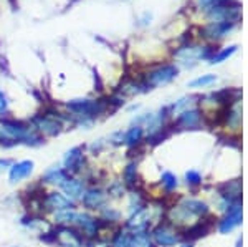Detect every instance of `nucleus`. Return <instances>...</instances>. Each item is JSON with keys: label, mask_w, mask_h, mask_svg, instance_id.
Wrapping results in <instances>:
<instances>
[{"label": "nucleus", "mask_w": 248, "mask_h": 247, "mask_svg": "<svg viewBox=\"0 0 248 247\" xmlns=\"http://www.w3.org/2000/svg\"><path fill=\"white\" fill-rule=\"evenodd\" d=\"M0 145L3 148H14L18 145L37 148V146L45 145V139L35 133L29 121L2 118L0 119Z\"/></svg>", "instance_id": "nucleus-1"}, {"label": "nucleus", "mask_w": 248, "mask_h": 247, "mask_svg": "<svg viewBox=\"0 0 248 247\" xmlns=\"http://www.w3.org/2000/svg\"><path fill=\"white\" fill-rule=\"evenodd\" d=\"M66 119L68 116H62L57 111H43V113H38L33 118H30L29 123L35 133L45 139L58 136L65 130Z\"/></svg>", "instance_id": "nucleus-2"}, {"label": "nucleus", "mask_w": 248, "mask_h": 247, "mask_svg": "<svg viewBox=\"0 0 248 247\" xmlns=\"http://www.w3.org/2000/svg\"><path fill=\"white\" fill-rule=\"evenodd\" d=\"M207 213H209V208L205 202L199 199H182L169 211V219L172 224H184V222H189V219L202 217Z\"/></svg>", "instance_id": "nucleus-3"}, {"label": "nucleus", "mask_w": 248, "mask_h": 247, "mask_svg": "<svg viewBox=\"0 0 248 247\" xmlns=\"http://www.w3.org/2000/svg\"><path fill=\"white\" fill-rule=\"evenodd\" d=\"M62 168L71 176H85L90 169V156L85 145H77L63 154Z\"/></svg>", "instance_id": "nucleus-4"}, {"label": "nucleus", "mask_w": 248, "mask_h": 247, "mask_svg": "<svg viewBox=\"0 0 248 247\" xmlns=\"http://www.w3.org/2000/svg\"><path fill=\"white\" fill-rule=\"evenodd\" d=\"M106 204H109V199H108V194L103 184H88L81 201L78 202V206H81L83 211H88V213L93 214H98Z\"/></svg>", "instance_id": "nucleus-5"}, {"label": "nucleus", "mask_w": 248, "mask_h": 247, "mask_svg": "<svg viewBox=\"0 0 248 247\" xmlns=\"http://www.w3.org/2000/svg\"><path fill=\"white\" fill-rule=\"evenodd\" d=\"M179 68L175 65H162L159 68L153 70L151 73H147L146 80H144V88H155V86H161V85H167L170 83L172 80L177 77Z\"/></svg>", "instance_id": "nucleus-6"}, {"label": "nucleus", "mask_w": 248, "mask_h": 247, "mask_svg": "<svg viewBox=\"0 0 248 247\" xmlns=\"http://www.w3.org/2000/svg\"><path fill=\"white\" fill-rule=\"evenodd\" d=\"M154 246L157 247H175L181 241V236L175 229H172L169 224H157L149 232Z\"/></svg>", "instance_id": "nucleus-7"}, {"label": "nucleus", "mask_w": 248, "mask_h": 247, "mask_svg": "<svg viewBox=\"0 0 248 247\" xmlns=\"http://www.w3.org/2000/svg\"><path fill=\"white\" fill-rule=\"evenodd\" d=\"M88 188V181L83 176H68L65 181L62 182V186H60V191H62L63 194L71 199L73 202H78L81 201L83 194H85V191Z\"/></svg>", "instance_id": "nucleus-8"}, {"label": "nucleus", "mask_w": 248, "mask_h": 247, "mask_svg": "<svg viewBox=\"0 0 248 247\" xmlns=\"http://www.w3.org/2000/svg\"><path fill=\"white\" fill-rule=\"evenodd\" d=\"M35 171V161L33 159H20V161H14L7 171V178L12 186H17L29 179Z\"/></svg>", "instance_id": "nucleus-9"}, {"label": "nucleus", "mask_w": 248, "mask_h": 247, "mask_svg": "<svg viewBox=\"0 0 248 247\" xmlns=\"http://www.w3.org/2000/svg\"><path fill=\"white\" fill-rule=\"evenodd\" d=\"M68 176L70 174L62 168V165H53L43 171V174L40 176L38 184L45 189H58Z\"/></svg>", "instance_id": "nucleus-10"}, {"label": "nucleus", "mask_w": 248, "mask_h": 247, "mask_svg": "<svg viewBox=\"0 0 248 247\" xmlns=\"http://www.w3.org/2000/svg\"><path fill=\"white\" fill-rule=\"evenodd\" d=\"M131 237H133V232L129 229H126L124 226H118L108 237V241H109V247H129Z\"/></svg>", "instance_id": "nucleus-11"}, {"label": "nucleus", "mask_w": 248, "mask_h": 247, "mask_svg": "<svg viewBox=\"0 0 248 247\" xmlns=\"http://www.w3.org/2000/svg\"><path fill=\"white\" fill-rule=\"evenodd\" d=\"M240 222H242V209H240V206H233V208L229 211V216L223 219V221H220L218 231L222 234H227V232H230L235 226H238Z\"/></svg>", "instance_id": "nucleus-12"}, {"label": "nucleus", "mask_w": 248, "mask_h": 247, "mask_svg": "<svg viewBox=\"0 0 248 247\" xmlns=\"http://www.w3.org/2000/svg\"><path fill=\"white\" fill-rule=\"evenodd\" d=\"M233 25L235 23H232V22H214L212 25H209L203 30V33H205V37L214 38V40L222 38V37H225V35H229V32H232Z\"/></svg>", "instance_id": "nucleus-13"}, {"label": "nucleus", "mask_w": 248, "mask_h": 247, "mask_svg": "<svg viewBox=\"0 0 248 247\" xmlns=\"http://www.w3.org/2000/svg\"><path fill=\"white\" fill-rule=\"evenodd\" d=\"M142 136H144V126L133 125L129 130L124 131V145L127 148H136L142 141Z\"/></svg>", "instance_id": "nucleus-14"}, {"label": "nucleus", "mask_w": 248, "mask_h": 247, "mask_svg": "<svg viewBox=\"0 0 248 247\" xmlns=\"http://www.w3.org/2000/svg\"><path fill=\"white\" fill-rule=\"evenodd\" d=\"M105 191L108 194V199H109V202H111V201H116V199H123L126 196L127 188L124 186V182L121 179H113V181L106 182Z\"/></svg>", "instance_id": "nucleus-15"}, {"label": "nucleus", "mask_w": 248, "mask_h": 247, "mask_svg": "<svg viewBox=\"0 0 248 247\" xmlns=\"http://www.w3.org/2000/svg\"><path fill=\"white\" fill-rule=\"evenodd\" d=\"M78 208L75 209H63L58 211V213L50 214V222L51 226H71L73 224L75 214H77Z\"/></svg>", "instance_id": "nucleus-16"}, {"label": "nucleus", "mask_w": 248, "mask_h": 247, "mask_svg": "<svg viewBox=\"0 0 248 247\" xmlns=\"http://www.w3.org/2000/svg\"><path fill=\"white\" fill-rule=\"evenodd\" d=\"M201 111L199 110H186L179 115L177 125L182 128H195V126L201 123Z\"/></svg>", "instance_id": "nucleus-17"}, {"label": "nucleus", "mask_w": 248, "mask_h": 247, "mask_svg": "<svg viewBox=\"0 0 248 247\" xmlns=\"http://www.w3.org/2000/svg\"><path fill=\"white\" fill-rule=\"evenodd\" d=\"M121 181L124 182V186H126L127 189H134L136 188V182H138V169H136V163L134 161L124 166Z\"/></svg>", "instance_id": "nucleus-18"}, {"label": "nucleus", "mask_w": 248, "mask_h": 247, "mask_svg": "<svg viewBox=\"0 0 248 247\" xmlns=\"http://www.w3.org/2000/svg\"><path fill=\"white\" fill-rule=\"evenodd\" d=\"M129 247H155V246L149 236V232L144 231V232H133Z\"/></svg>", "instance_id": "nucleus-19"}, {"label": "nucleus", "mask_w": 248, "mask_h": 247, "mask_svg": "<svg viewBox=\"0 0 248 247\" xmlns=\"http://www.w3.org/2000/svg\"><path fill=\"white\" fill-rule=\"evenodd\" d=\"M161 186L167 191V193H172V191H175V189H177V186H179L177 176H175V174H172L170 171H166V173H162Z\"/></svg>", "instance_id": "nucleus-20"}, {"label": "nucleus", "mask_w": 248, "mask_h": 247, "mask_svg": "<svg viewBox=\"0 0 248 247\" xmlns=\"http://www.w3.org/2000/svg\"><path fill=\"white\" fill-rule=\"evenodd\" d=\"M215 82H217V77L209 73V75H202V77L192 80V82H189V86L190 88H205V86H209Z\"/></svg>", "instance_id": "nucleus-21"}, {"label": "nucleus", "mask_w": 248, "mask_h": 247, "mask_svg": "<svg viewBox=\"0 0 248 247\" xmlns=\"http://www.w3.org/2000/svg\"><path fill=\"white\" fill-rule=\"evenodd\" d=\"M237 51V45H232V47H227V49H223L222 51H218L217 55H214V57L210 58V63L212 65H215V63H222L225 62L227 58H230L232 55Z\"/></svg>", "instance_id": "nucleus-22"}, {"label": "nucleus", "mask_w": 248, "mask_h": 247, "mask_svg": "<svg viewBox=\"0 0 248 247\" xmlns=\"http://www.w3.org/2000/svg\"><path fill=\"white\" fill-rule=\"evenodd\" d=\"M186 181H187V186H199V184H202V176L199 171L190 169L186 173Z\"/></svg>", "instance_id": "nucleus-23"}, {"label": "nucleus", "mask_w": 248, "mask_h": 247, "mask_svg": "<svg viewBox=\"0 0 248 247\" xmlns=\"http://www.w3.org/2000/svg\"><path fill=\"white\" fill-rule=\"evenodd\" d=\"M85 247H109V241H108V237L90 239V241L85 242Z\"/></svg>", "instance_id": "nucleus-24"}, {"label": "nucleus", "mask_w": 248, "mask_h": 247, "mask_svg": "<svg viewBox=\"0 0 248 247\" xmlns=\"http://www.w3.org/2000/svg\"><path fill=\"white\" fill-rule=\"evenodd\" d=\"M9 115V101H7V97L2 90H0V119L7 118Z\"/></svg>", "instance_id": "nucleus-25"}, {"label": "nucleus", "mask_w": 248, "mask_h": 247, "mask_svg": "<svg viewBox=\"0 0 248 247\" xmlns=\"http://www.w3.org/2000/svg\"><path fill=\"white\" fill-rule=\"evenodd\" d=\"M12 165H14L12 158H0V171H9Z\"/></svg>", "instance_id": "nucleus-26"}, {"label": "nucleus", "mask_w": 248, "mask_h": 247, "mask_svg": "<svg viewBox=\"0 0 248 247\" xmlns=\"http://www.w3.org/2000/svg\"><path fill=\"white\" fill-rule=\"evenodd\" d=\"M181 247H194V242H184Z\"/></svg>", "instance_id": "nucleus-27"}, {"label": "nucleus", "mask_w": 248, "mask_h": 247, "mask_svg": "<svg viewBox=\"0 0 248 247\" xmlns=\"http://www.w3.org/2000/svg\"><path fill=\"white\" fill-rule=\"evenodd\" d=\"M12 247H20V246H12Z\"/></svg>", "instance_id": "nucleus-28"}]
</instances>
